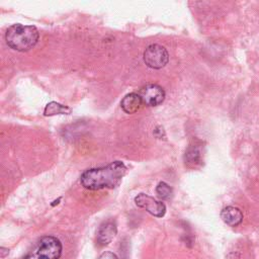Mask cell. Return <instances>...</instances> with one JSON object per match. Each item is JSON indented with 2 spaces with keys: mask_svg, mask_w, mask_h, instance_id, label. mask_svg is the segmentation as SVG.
<instances>
[{
  "mask_svg": "<svg viewBox=\"0 0 259 259\" xmlns=\"http://www.w3.org/2000/svg\"><path fill=\"white\" fill-rule=\"evenodd\" d=\"M126 172V167L121 161H114L110 164L91 168L83 172L80 178L82 186L89 190L114 188L121 181Z\"/></svg>",
  "mask_w": 259,
  "mask_h": 259,
  "instance_id": "cell-1",
  "label": "cell"
},
{
  "mask_svg": "<svg viewBox=\"0 0 259 259\" xmlns=\"http://www.w3.org/2000/svg\"><path fill=\"white\" fill-rule=\"evenodd\" d=\"M38 38L39 33L36 27L20 23L9 26L5 33L6 44L17 52H27L31 50L37 44Z\"/></svg>",
  "mask_w": 259,
  "mask_h": 259,
  "instance_id": "cell-2",
  "label": "cell"
},
{
  "mask_svg": "<svg viewBox=\"0 0 259 259\" xmlns=\"http://www.w3.org/2000/svg\"><path fill=\"white\" fill-rule=\"evenodd\" d=\"M62 243L54 236L42 237L28 252L25 259H60Z\"/></svg>",
  "mask_w": 259,
  "mask_h": 259,
  "instance_id": "cell-3",
  "label": "cell"
},
{
  "mask_svg": "<svg viewBox=\"0 0 259 259\" xmlns=\"http://www.w3.org/2000/svg\"><path fill=\"white\" fill-rule=\"evenodd\" d=\"M144 62L152 69H161L167 65L169 55L167 50L160 45H150L144 52Z\"/></svg>",
  "mask_w": 259,
  "mask_h": 259,
  "instance_id": "cell-4",
  "label": "cell"
},
{
  "mask_svg": "<svg viewBox=\"0 0 259 259\" xmlns=\"http://www.w3.org/2000/svg\"><path fill=\"white\" fill-rule=\"evenodd\" d=\"M147 106H157L165 99L164 89L157 84H148L144 86L138 93Z\"/></svg>",
  "mask_w": 259,
  "mask_h": 259,
  "instance_id": "cell-5",
  "label": "cell"
},
{
  "mask_svg": "<svg viewBox=\"0 0 259 259\" xmlns=\"http://www.w3.org/2000/svg\"><path fill=\"white\" fill-rule=\"evenodd\" d=\"M135 202L139 207L146 209L149 213L157 218H162L166 212V206L162 201L156 200L154 197L145 193L138 194L135 197Z\"/></svg>",
  "mask_w": 259,
  "mask_h": 259,
  "instance_id": "cell-6",
  "label": "cell"
},
{
  "mask_svg": "<svg viewBox=\"0 0 259 259\" xmlns=\"http://www.w3.org/2000/svg\"><path fill=\"white\" fill-rule=\"evenodd\" d=\"M117 233L116 224L113 221H106L103 224L100 225L98 231H97V243L100 246H106L108 245L113 238L115 237Z\"/></svg>",
  "mask_w": 259,
  "mask_h": 259,
  "instance_id": "cell-7",
  "label": "cell"
},
{
  "mask_svg": "<svg viewBox=\"0 0 259 259\" xmlns=\"http://www.w3.org/2000/svg\"><path fill=\"white\" fill-rule=\"evenodd\" d=\"M142 105L143 101L138 93H128L120 101V106L122 110L128 114L137 112Z\"/></svg>",
  "mask_w": 259,
  "mask_h": 259,
  "instance_id": "cell-8",
  "label": "cell"
},
{
  "mask_svg": "<svg viewBox=\"0 0 259 259\" xmlns=\"http://www.w3.org/2000/svg\"><path fill=\"white\" fill-rule=\"evenodd\" d=\"M221 218L227 225L231 227H236L241 224L243 220V213L238 207L230 205L222 209Z\"/></svg>",
  "mask_w": 259,
  "mask_h": 259,
  "instance_id": "cell-9",
  "label": "cell"
},
{
  "mask_svg": "<svg viewBox=\"0 0 259 259\" xmlns=\"http://www.w3.org/2000/svg\"><path fill=\"white\" fill-rule=\"evenodd\" d=\"M71 112V108L63 105L61 103H58L56 101H52L47 104L44 110V114L46 116H52L56 114H69Z\"/></svg>",
  "mask_w": 259,
  "mask_h": 259,
  "instance_id": "cell-10",
  "label": "cell"
},
{
  "mask_svg": "<svg viewBox=\"0 0 259 259\" xmlns=\"http://www.w3.org/2000/svg\"><path fill=\"white\" fill-rule=\"evenodd\" d=\"M200 160V151L197 147L191 146L185 153V162L188 164H196Z\"/></svg>",
  "mask_w": 259,
  "mask_h": 259,
  "instance_id": "cell-11",
  "label": "cell"
},
{
  "mask_svg": "<svg viewBox=\"0 0 259 259\" xmlns=\"http://www.w3.org/2000/svg\"><path fill=\"white\" fill-rule=\"evenodd\" d=\"M156 193L161 199H169L172 195V188L165 182H160L156 187Z\"/></svg>",
  "mask_w": 259,
  "mask_h": 259,
  "instance_id": "cell-12",
  "label": "cell"
},
{
  "mask_svg": "<svg viewBox=\"0 0 259 259\" xmlns=\"http://www.w3.org/2000/svg\"><path fill=\"white\" fill-rule=\"evenodd\" d=\"M99 259H118L117 256L112 252H104L101 254Z\"/></svg>",
  "mask_w": 259,
  "mask_h": 259,
  "instance_id": "cell-13",
  "label": "cell"
},
{
  "mask_svg": "<svg viewBox=\"0 0 259 259\" xmlns=\"http://www.w3.org/2000/svg\"><path fill=\"white\" fill-rule=\"evenodd\" d=\"M8 253H9V249H6L4 247L0 248V256H1V258H4Z\"/></svg>",
  "mask_w": 259,
  "mask_h": 259,
  "instance_id": "cell-14",
  "label": "cell"
}]
</instances>
